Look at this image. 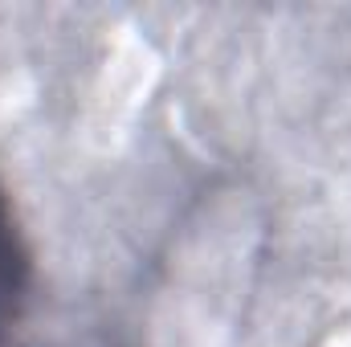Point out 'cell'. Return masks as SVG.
Returning a JSON list of instances; mask_svg holds the SVG:
<instances>
[{
    "label": "cell",
    "instance_id": "1",
    "mask_svg": "<svg viewBox=\"0 0 351 347\" xmlns=\"http://www.w3.org/2000/svg\"><path fill=\"white\" fill-rule=\"evenodd\" d=\"M33 290V250L12 208V196L0 184V347L12 344Z\"/></svg>",
    "mask_w": 351,
    "mask_h": 347
}]
</instances>
